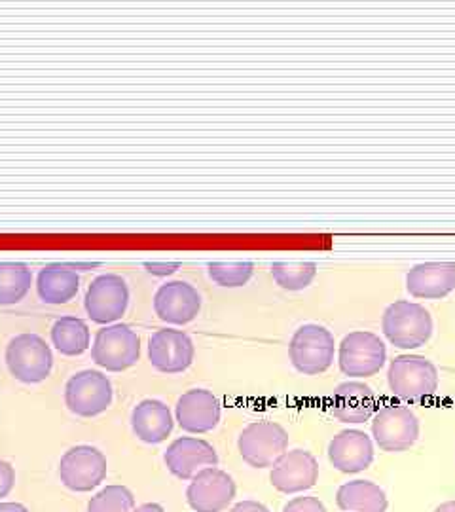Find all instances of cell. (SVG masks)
Instances as JSON below:
<instances>
[{
	"mask_svg": "<svg viewBox=\"0 0 455 512\" xmlns=\"http://www.w3.org/2000/svg\"><path fill=\"white\" fill-rule=\"evenodd\" d=\"M175 418L182 431L186 433H209L219 425V399L207 389H190L179 399L175 408Z\"/></svg>",
	"mask_w": 455,
	"mask_h": 512,
	"instance_id": "cell-18",
	"label": "cell"
},
{
	"mask_svg": "<svg viewBox=\"0 0 455 512\" xmlns=\"http://www.w3.org/2000/svg\"><path fill=\"white\" fill-rule=\"evenodd\" d=\"M255 274L253 262H213L209 264V277L226 289H237L249 283Z\"/></svg>",
	"mask_w": 455,
	"mask_h": 512,
	"instance_id": "cell-28",
	"label": "cell"
},
{
	"mask_svg": "<svg viewBox=\"0 0 455 512\" xmlns=\"http://www.w3.org/2000/svg\"><path fill=\"white\" fill-rule=\"evenodd\" d=\"M374 391L363 382H344L332 397V416L342 423H364L378 412Z\"/></svg>",
	"mask_w": 455,
	"mask_h": 512,
	"instance_id": "cell-20",
	"label": "cell"
},
{
	"mask_svg": "<svg viewBox=\"0 0 455 512\" xmlns=\"http://www.w3.org/2000/svg\"><path fill=\"white\" fill-rule=\"evenodd\" d=\"M33 285V272L21 262H0V306L19 304Z\"/></svg>",
	"mask_w": 455,
	"mask_h": 512,
	"instance_id": "cell-25",
	"label": "cell"
},
{
	"mask_svg": "<svg viewBox=\"0 0 455 512\" xmlns=\"http://www.w3.org/2000/svg\"><path fill=\"white\" fill-rule=\"evenodd\" d=\"M237 448L245 463L255 469H268L287 454L289 433L275 421H253L241 431Z\"/></svg>",
	"mask_w": 455,
	"mask_h": 512,
	"instance_id": "cell-4",
	"label": "cell"
},
{
	"mask_svg": "<svg viewBox=\"0 0 455 512\" xmlns=\"http://www.w3.org/2000/svg\"><path fill=\"white\" fill-rule=\"evenodd\" d=\"M201 294L186 281L165 283L154 296L156 315L169 325H186L198 317Z\"/></svg>",
	"mask_w": 455,
	"mask_h": 512,
	"instance_id": "cell-16",
	"label": "cell"
},
{
	"mask_svg": "<svg viewBox=\"0 0 455 512\" xmlns=\"http://www.w3.org/2000/svg\"><path fill=\"white\" fill-rule=\"evenodd\" d=\"M16 486V471L8 461H0V499L6 497Z\"/></svg>",
	"mask_w": 455,
	"mask_h": 512,
	"instance_id": "cell-30",
	"label": "cell"
},
{
	"mask_svg": "<svg viewBox=\"0 0 455 512\" xmlns=\"http://www.w3.org/2000/svg\"><path fill=\"white\" fill-rule=\"evenodd\" d=\"M319 480V463L308 450H291L272 467L270 482L281 494H300Z\"/></svg>",
	"mask_w": 455,
	"mask_h": 512,
	"instance_id": "cell-15",
	"label": "cell"
},
{
	"mask_svg": "<svg viewBox=\"0 0 455 512\" xmlns=\"http://www.w3.org/2000/svg\"><path fill=\"white\" fill-rule=\"evenodd\" d=\"M228 512H270V509L258 501H241Z\"/></svg>",
	"mask_w": 455,
	"mask_h": 512,
	"instance_id": "cell-32",
	"label": "cell"
},
{
	"mask_svg": "<svg viewBox=\"0 0 455 512\" xmlns=\"http://www.w3.org/2000/svg\"><path fill=\"white\" fill-rule=\"evenodd\" d=\"M80 291V277L69 264H52L38 272L37 293L46 304H67Z\"/></svg>",
	"mask_w": 455,
	"mask_h": 512,
	"instance_id": "cell-22",
	"label": "cell"
},
{
	"mask_svg": "<svg viewBox=\"0 0 455 512\" xmlns=\"http://www.w3.org/2000/svg\"><path fill=\"white\" fill-rule=\"evenodd\" d=\"M194 355V342L182 330H156L148 340V359L164 374H181L194 363Z\"/></svg>",
	"mask_w": 455,
	"mask_h": 512,
	"instance_id": "cell-13",
	"label": "cell"
},
{
	"mask_svg": "<svg viewBox=\"0 0 455 512\" xmlns=\"http://www.w3.org/2000/svg\"><path fill=\"white\" fill-rule=\"evenodd\" d=\"M50 336L55 349L67 357H78L86 353L91 344L88 323L76 315L59 317L50 330Z\"/></svg>",
	"mask_w": 455,
	"mask_h": 512,
	"instance_id": "cell-24",
	"label": "cell"
},
{
	"mask_svg": "<svg viewBox=\"0 0 455 512\" xmlns=\"http://www.w3.org/2000/svg\"><path fill=\"white\" fill-rule=\"evenodd\" d=\"M387 382L397 399L406 403H423L437 393V366L421 355H399L389 365Z\"/></svg>",
	"mask_w": 455,
	"mask_h": 512,
	"instance_id": "cell-1",
	"label": "cell"
},
{
	"mask_svg": "<svg viewBox=\"0 0 455 512\" xmlns=\"http://www.w3.org/2000/svg\"><path fill=\"white\" fill-rule=\"evenodd\" d=\"M387 361V349L380 336L355 330L344 336L338 349V365L349 378L376 376Z\"/></svg>",
	"mask_w": 455,
	"mask_h": 512,
	"instance_id": "cell-7",
	"label": "cell"
},
{
	"mask_svg": "<svg viewBox=\"0 0 455 512\" xmlns=\"http://www.w3.org/2000/svg\"><path fill=\"white\" fill-rule=\"evenodd\" d=\"M65 404L80 418H95L112 404V384L99 370H82L65 385Z\"/></svg>",
	"mask_w": 455,
	"mask_h": 512,
	"instance_id": "cell-10",
	"label": "cell"
},
{
	"mask_svg": "<svg viewBox=\"0 0 455 512\" xmlns=\"http://www.w3.org/2000/svg\"><path fill=\"white\" fill-rule=\"evenodd\" d=\"M175 420L167 404L158 399H145L131 412V429L146 444H160L173 433Z\"/></svg>",
	"mask_w": 455,
	"mask_h": 512,
	"instance_id": "cell-21",
	"label": "cell"
},
{
	"mask_svg": "<svg viewBox=\"0 0 455 512\" xmlns=\"http://www.w3.org/2000/svg\"><path fill=\"white\" fill-rule=\"evenodd\" d=\"M382 330L395 348H421L433 336V317L421 304L397 300L383 311Z\"/></svg>",
	"mask_w": 455,
	"mask_h": 512,
	"instance_id": "cell-2",
	"label": "cell"
},
{
	"mask_svg": "<svg viewBox=\"0 0 455 512\" xmlns=\"http://www.w3.org/2000/svg\"><path fill=\"white\" fill-rule=\"evenodd\" d=\"M328 461L340 473H361L374 461V444L370 437L359 429L340 431L328 444Z\"/></svg>",
	"mask_w": 455,
	"mask_h": 512,
	"instance_id": "cell-17",
	"label": "cell"
},
{
	"mask_svg": "<svg viewBox=\"0 0 455 512\" xmlns=\"http://www.w3.org/2000/svg\"><path fill=\"white\" fill-rule=\"evenodd\" d=\"M84 306L93 323L114 325L128 310V283L116 274L95 277L84 296Z\"/></svg>",
	"mask_w": 455,
	"mask_h": 512,
	"instance_id": "cell-11",
	"label": "cell"
},
{
	"mask_svg": "<svg viewBox=\"0 0 455 512\" xmlns=\"http://www.w3.org/2000/svg\"><path fill=\"white\" fill-rule=\"evenodd\" d=\"M164 461L171 475L192 480L203 469L217 467L219 454L207 440L181 437L167 446Z\"/></svg>",
	"mask_w": 455,
	"mask_h": 512,
	"instance_id": "cell-14",
	"label": "cell"
},
{
	"mask_svg": "<svg viewBox=\"0 0 455 512\" xmlns=\"http://www.w3.org/2000/svg\"><path fill=\"white\" fill-rule=\"evenodd\" d=\"M107 458L101 450L88 444L74 446L59 463V478L71 492L86 494L101 486L107 478Z\"/></svg>",
	"mask_w": 455,
	"mask_h": 512,
	"instance_id": "cell-8",
	"label": "cell"
},
{
	"mask_svg": "<svg viewBox=\"0 0 455 512\" xmlns=\"http://www.w3.org/2000/svg\"><path fill=\"white\" fill-rule=\"evenodd\" d=\"M336 342L330 330L321 325H304L294 332L289 344L291 363L304 376L327 372L334 361Z\"/></svg>",
	"mask_w": 455,
	"mask_h": 512,
	"instance_id": "cell-6",
	"label": "cell"
},
{
	"mask_svg": "<svg viewBox=\"0 0 455 512\" xmlns=\"http://www.w3.org/2000/svg\"><path fill=\"white\" fill-rule=\"evenodd\" d=\"M372 437L383 452H406L418 440V418L406 406H383L374 414Z\"/></svg>",
	"mask_w": 455,
	"mask_h": 512,
	"instance_id": "cell-9",
	"label": "cell"
},
{
	"mask_svg": "<svg viewBox=\"0 0 455 512\" xmlns=\"http://www.w3.org/2000/svg\"><path fill=\"white\" fill-rule=\"evenodd\" d=\"M272 275L281 289L302 291V289H308L313 283L317 275V264L315 262H275L272 266Z\"/></svg>",
	"mask_w": 455,
	"mask_h": 512,
	"instance_id": "cell-26",
	"label": "cell"
},
{
	"mask_svg": "<svg viewBox=\"0 0 455 512\" xmlns=\"http://www.w3.org/2000/svg\"><path fill=\"white\" fill-rule=\"evenodd\" d=\"M406 289L414 298L440 300L455 289V262H423L406 275Z\"/></svg>",
	"mask_w": 455,
	"mask_h": 512,
	"instance_id": "cell-19",
	"label": "cell"
},
{
	"mask_svg": "<svg viewBox=\"0 0 455 512\" xmlns=\"http://www.w3.org/2000/svg\"><path fill=\"white\" fill-rule=\"evenodd\" d=\"M91 359L109 372H124L141 359V338L124 323L107 325L95 334Z\"/></svg>",
	"mask_w": 455,
	"mask_h": 512,
	"instance_id": "cell-5",
	"label": "cell"
},
{
	"mask_svg": "<svg viewBox=\"0 0 455 512\" xmlns=\"http://www.w3.org/2000/svg\"><path fill=\"white\" fill-rule=\"evenodd\" d=\"M135 495L131 490L120 484H112L103 488L99 494L93 495L88 503V512H133Z\"/></svg>",
	"mask_w": 455,
	"mask_h": 512,
	"instance_id": "cell-27",
	"label": "cell"
},
{
	"mask_svg": "<svg viewBox=\"0 0 455 512\" xmlns=\"http://www.w3.org/2000/svg\"><path fill=\"white\" fill-rule=\"evenodd\" d=\"M133 512H165V509L158 503H145V505L133 509Z\"/></svg>",
	"mask_w": 455,
	"mask_h": 512,
	"instance_id": "cell-34",
	"label": "cell"
},
{
	"mask_svg": "<svg viewBox=\"0 0 455 512\" xmlns=\"http://www.w3.org/2000/svg\"><path fill=\"white\" fill-rule=\"evenodd\" d=\"M283 512H327V507L317 497H294L283 507Z\"/></svg>",
	"mask_w": 455,
	"mask_h": 512,
	"instance_id": "cell-29",
	"label": "cell"
},
{
	"mask_svg": "<svg viewBox=\"0 0 455 512\" xmlns=\"http://www.w3.org/2000/svg\"><path fill=\"white\" fill-rule=\"evenodd\" d=\"M237 486L234 478L226 471L209 467L192 478L186 501L196 512H222L236 497Z\"/></svg>",
	"mask_w": 455,
	"mask_h": 512,
	"instance_id": "cell-12",
	"label": "cell"
},
{
	"mask_svg": "<svg viewBox=\"0 0 455 512\" xmlns=\"http://www.w3.org/2000/svg\"><path fill=\"white\" fill-rule=\"evenodd\" d=\"M433 512H455V501H446V503L438 505Z\"/></svg>",
	"mask_w": 455,
	"mask_h": 512,
	"instance_id": "cell-35",
	"label": "cell"
},
{
	"mask_svg": "<svg viewBox=\"0 0 455 512\" xmlns=\"http://www.w3.org/2000/svg\"><path fill=\"white\" fill-rule=\"evenodd\" d=\"M179 262H146L145 268L148 274L165 277V275L175 274L179 270Z\"/></svg>",
	"mask_w": 455,
	"mask_h": 512,
	"instance_id": "cell-31",
	"label": "cell"
},
{
	"mask_svg": "<svg viewBox=\"0 0 455 512\" xmlns=\"http://www.w3.org/2000/svg\"><path fill=\"white\" fill-rule=\"evenodd\" d=\"M6 366L10 374L23 384L44 382L54 366V353L46 340L33 332H23L6 346Z\"/></svg>",
	"mask_w": 455,
	"mask_h": 512,
	"instance_id": "cell-3",
	"label": "cell"
},
{
	"mask_svg": "<svg viewBox=\"0 0 455 512\" xmlns=\"http://www.w3.org/2000/svg\"><path fill=\"white\" fill-rule=\"evenodd\" d=\"M336 505L344 512H385L389 501L378 484L370 480H353L338 488Z\"/></svg>",
	"mask_w": 455,
	"mask_h": 512,
	"instance_id": "cell-23",
	"label": "cell"
},
{
	"mask_svg": "<svg viewBox=\"0 0 455 512\" xmlns=\"http://www.w3.org/2000/svg\"><path fill=\"white\" fill-rule=\"evenodd\" d=\"M0 512H29L21 503H0Z\"/></svg>",
	"mask_w": 455,
	"mask_h": 512,
	"instance_id": "cell-33",
	"label": "cell"
}]
</instances>
